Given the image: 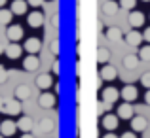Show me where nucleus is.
Masks as SVG:
<instances>
[{
  "instance_id": "4468645a",
  "label": "nucleus",
  "mask_w": 150,
  "mask_h": 138,
  "mask_svg": "<svg viewBox=\"0 0 150 138\" xmlns=\"http://www.w3.org/2000/svg\"><path fill=\"white\" fill-rule=\"evenodd\" d=\"M4 53H6V57L8 59H17V57H21V53H23V47L17 44V42H11L10 46L4 49Z\"/></svg>"
},
{
  "instance_id": "b1692460",
  "label": "nucleus",
  "mask_w": 150,
  "mask_h": 138,
  "mask_svg": "<svg viewBox=\"0 0 150 138\" xmlns=\"http://www.w3.org/2000/svg\"><path fill=\"white\" fill-rule=\"evenodd\" d=\"M97 61H99L101 64H106V62L110 61V51L106 49V47H99V49H97Z\"/></svg>"
},
{
  "instance_id": "ea45409f",
  "label": "nucleus",
  "mask_w": 150,
  "mask_h": 138,
  "mask_svg": "<svg viewBox=\"0 0 150 138\" xmlns=\"http://www.w3.org/2000/svg\"><path fill=\"white\" fill-rule=\"evenodd\" d=\"M4 4H6V0H0V8H4Z\"/></svg>"
},
{
  "instance_id": "c85d7f7f",
  "label": "nucleus",
  "mask_w": 150,
  "mask_h": 138,
  "mask_svg": "<svg viewBox=\"0 0 150 138\" xmlns=\"http://www.w3.org/2000/svg\"><path fill=\"white\" fill-rule=\"evenodd\" d=\"M141 83H143V87L150 89V72H144L143 76H141Z\"/></svg>"
},
{
  "instance_id": "5701e85b",
  "label": "nucleus",
  "mask_w": 150,
  "mask_h": 138,
  "mask_svg": "<svg viewBox=\"0 0 150 138\" xmlns=\"http://www.w3.org/2000/svg\"><path fill=\"white\" fill-rule=\"evenodd\" d=\"M139 66V55H125L124 57V68H127V70H133V68H137Z\"/></svg>"
},
{
  "instance_id": "bb28decb",
  "label": "nucleus",
  "mask_w": 150,
  "mask_h": 138,
  "mask_svg": "<svg viewBox=\"0 0 150 138\" xmlns=\"http://www.w3.org/2000/svg\"><path fill=\"white\" fill-rule=\"evenodd\" d=\"M139 59L141 61H150V46H144L139 49Z\"/></svg>"
},
{
  "instance_id": "393cba45",
  "label": "nucleus",
  "mask_w": 150,
  "mask_h": 138,
  "mask_svg": "<svg viewBox=\"0 0 150 138\" xmlns=\"http://www.w3.org/2000/svg\"><path fill=\"white\" fill-rule=\"evenodd\" d=\"M11 17H13V11H11V10H4V8H0V25H10Z\"/></svg>"
},
{
  "instance_id": "72a5a7b5",
  "label": "nucleus",
  "mask_w": 150,
  "mask_h": 138,
  "mask_svg": "<svg viewBox=\"0 0 150 138\" xmlns=\"http://www.w3.org/2000/svg\"><path fill=\"white\" fill-rule=\"evenodd\" d=\"M120 138H137V136H135V132H124Z\"/></svg>"
},
{
  "instance_id": "6ab92c4d",
  "label": "nucleus",
  "mask_w": 150,
  "mask_h": 138,
  "mask_svg": "<svg viewBox=\"0 0 150 138\" xmlns=\"http://www.w3.org/2000/svg\"><path fill=\"white\" fill-rule=\"evenodd\" d=\"M33 117H19V121H17V129H19V131H21V132H30V131H33Z\"/></svg>"
},
{
  "instance_id": "f3484780",
  "label": "nucleus",
  "mask_w": 150,
  "mask_h": 138,
  "mask_svg": "<svg viewBox=\"0 0 150 138\" xmlns=\"http://www.w3.org/2000/svg\"><path fill=\"white\" fill-rule=\"evenodd\" d=\"M143 40H144V38H143V34H141L139 30H131V32L125 34V42H127L129 46H133V47H137Z\"/></svg>"
},
{
  "instance_id": "2eb2a0df",
  "label": "nucleus",
  "mask_w": 150,
  "mask_h": 138,
  "mask_svg": "<svg viewBox=\"0 0 150 138\" xmlns=\"http://www.w3.org/2000/svg\"><path fill=\"white\" fill-rule=\"evenodd\" d=\"M27 23H29L33 29H38V27H42V23H44V15H42L40 11H30V13L27 15Z\"/></svg>"
},
{
  "instance_id": "20e7f679",
  "label": "nucleus",
  "mask_w": 150,
  "mask_h": 138,
  "mask_svg": "<svg viewBox=\"0 0 150 138\" xmlns=\"http://www.w3.org/2000/svg\"><path fill=\"white\" fill-rule=\"evenodd\" d=\"M118 98H120V91L114 87H105L101 93V100L106 102V104H112V102H116Z\"/></svg>"
},
{
  "instance_id": "f8f14e48",
  "label": "nucleus",
  "mask_w": 150,
  "mask_h": 138,
  "mask_svg": "<svg viewBox=\"0 0 150 138\" xmlns=\"http://www.w3.org/2000/svg\"><path fill=\"white\" fill-rule=\"evenodd\" d=\"M23 47H25V51H29L30 55H38L40 49H42V42L38 40V38H29Z\"/></svg>"
},
{
  "instance_id": "f03ea898",
  "label": "nucleus",
  "mask_w": 150,
  "mask_h": 138,
  "mask_svg": "<svg viewBox=\"0 0 150 138\" xmlns=\"http://www.w3.org/2000/svg\"><path fill=\"white\" fill-rule=\"evenodd\" d=\"M2 112L8 113V116H17V113H21V102H19L17 98H13V100H4Z\"/></svg>"
},
{
  "instance_id": "1a4fd4ad",
  "label": "nucleus",
  "mask_w": 150,
  "mask_h": 138,
  "mask_svg": "<svg viewBox=\"0 0 150 138\" xmlns=\"http://www.w3.org/2000/svg\"><path fill=\"white\" fill-rule=\"evenodd\" d=\"M6 36H8V40H10V42H19L23 38V27L10 25V27H8V30H6Z\"/></svg>"
},
{
  "instance_id": "dca6fc26",
  "label": "nucleus",
  "mask_w": 150,
  "mask_h": 138,
  "mask_svg": "<svg viewBox=\"0 0 150 138\" xmlns=\"http://www.w3.org/2000/svg\"><path fill=\"white\" fill-rule=\"evenodd\" d=\"M51 85H53V80H51L50 74H40L36 78V87H40L42 91H48Z\"/></svg>"
},
{
  "instance_id": "473e14b6",
  "label": "nucleus",
  "mask_w": 150,
  "mask_h": 138,
  "mask_svg": "<svg viewBox=\"0 0 150 138\" xmlns=\"http://www.w3.org/2000/svg\"><path fill=\"white\" fill-rule=\"evenodd\" d=\"M143 38H144L146 42H150V27H146V30L143 32Z\"/></svg>"
},
{
  "instance_id": "79ce46f5",
  "label": "nucleus",
  "mask_w": 150,
  "mask_h": 138,
  "mask_svg": "<svg viewBox=\"0 0 150 138\" xmlns=\"http://www.w3.org/2000/svg\"><path fill=\"white\" fill-rule=\"evenodd\" d=\"M2 51H4V47H2V44H0V55H2Z\"/></svg>"
},
{
  "instance_id": "cd10ccee",
  "label": "nucleus",
  "mask_w": 150,
  "mask_h": 138,
  "mask_svg": "<svg viewBox=\"0 0 150 138\" xmlns=\"http://www.w3.org/2000/svg\"><path fill=\"white\" fill-rule=\"evenodd\" d=\"M137 4V0H120V8H124V10H133Z\"/></svg>"
},
{
  "instance_id": "6e6552de",
  "label": "nucleus",
  "mask_w": 150,
  "mask_h": 138,
  "mask_svg": "<svg viewBox=\"0 0 150 138\" xmlns=\"http://www.w3.org/2000/svg\"><path fill=\"white\" fill-rule=\"evenodd\" d=\"M120 97L124 98V102H133L137 97H139V91H137L135 85H125V87L120 91Z\"/></svg>"
},
{
  "instance_id": "412c9836",
  "label": "nucleus",
  "mask_w": 150,
  "mask_h": 138,
  "mask_svg": "<svg viewBox=\"0 0 150 138\" xmlns=\"http://www.w3.org/2000/svg\"><path fill=\"white\" fill-rule=\"evenodd\" d=\"M27 6L29 4L25 0H13L11 2V11H13V15H23V13H27Z\"/></svg>"
},
{
  "instance_id": "37998d69",
  "label": "nucleus",
  "mask_w": 150,
  "mask_h": 138,
  "mask_svg": "<svg viewBox=\"0 0 150 138\" xmlns=\"http://www.w3.org/2000/svg\"><path fill=\"white\" fill-rule=\"evenodd\" d=\"M143 2H150V0H143Z\"/></svg>"
},
{
  "instance_id": "7ed1b4c3",
  "label": "nucleus",
  "mask_w": 150,
  "mask_h": 138,
  "mask_svg": "<svg viewBox=\"0 0 150 138\" xmlns=\"http://www.w3.org/2000/svg\"><path fill=\"white\" fill-rule=\"evenodd\" d=\"M38 104H40V108L51 110L55 106V95L50 91H42V95L38 97Z\"/></svg>"
},
{
  "instance_id": "4be33fe9",
  "label": "nucleus",
  "mask_w": 150,
  "mask_h": 138,
  "mask_svg": "<svg viewBox=\"0 0 150 138\" xmlns=\"http://www.w3.org/2000/svg\"><path fill=\"white\" fill-rule=\"evenodd\" d=\"M105 34H106V38H108L110 42H120L122 38H124V34H122V30L118 29V27H108Z\"/></svg>"
},
{
  "instance_id": "c9c22d12",
  "label": "nucleus",
  "mask_w": 150,
  "mask_h": 138,
  "mask_svg": "<svg viewBox=\"0 0 150 138\" xmlns=\"http://www.w3.org/2000/svg\"><path fill=\"white\" fill-rule=\"evenodd\" d=\"M53 72H55V74H59V61H55V62H53Z\"/></svg>"
},
{
  "instance_id": "aec40b11",
  "label": "nucleus",
  "mask_w": 150,
  "mask_h": 138,
  "mask_svg": "<svg viewBox=\"0 0 150 138\" xmlns=\"http://www.w3.org/2000/svg\"><path fill=\"white\" fill-rule=\"evenodd\" d=\"M120 10V4L114 2V0H106L103 4V13L105 15H116V11Z\"/></svg>"
},
{
  "instance_id": "39448f33",
  "label": "nucleus",
  "mask_w": 150,
  "mask_h": 138,
  "mask_svg": "<svg viewBox=\"0 0 150 138\" xmlns=\"http://www.w3.org/2000/svg\"><path fill=\"white\" fill-rule=\"evenodd\" d=\"M120 119H131L133 116H135V110H133L131 102H122L120 106H118V113H116Z\"/></svg>"
},
{
  "instance_id": "c03bdc74",
  "label": "nucleus",
  "mask_w": 150,
  "mask_h": 138,
  "mask_svg": "<svg viewBox=\"0 0 150 138\" xmlns=\"http://www.w3.org/2000/svg\"><path fill=\"white\" fill-rule=\"evenodd\" d=\"M0 138H6V136H2V134H0Z\"/></svg>"
},
{
  "instance_id": "7c9ffc66",
  "label": "nucleus",
  "mask_w": 150,
  "mask_h": 138,
  "mask_svg": "<svg viewBox=\"0 0 150 138\" xmlns=\"http://www.w3.org/2000/svg\"><path fill=\"white\" fill-rule=\"evenodd\" d=\"M27 4H29V6H33V8H38V6H42V4H44V0H27Z\"/></svg>"
},
{
  "instance_id": "a878e982",
  "label": "nucleus",
  "mask_w": 150,
  "mask_h": 138,
  "mask_svg": "<svg viewBox=\"0 0 150 138\" xmlns=\"http://www.w3.org/2000/svg\"><path fill=\"white\" fill-rule=\"evenodd\" d=\"M53 129H55V123H53L51 117H44V119L40 121V131L42 132H51Z\"/></svg>"
},
{
  "instance_id": "ddd939ff",
  "label": "nucleus",
  "mask_w": 150,
  "mask_h": 138,
  "mask_svg": "<svg viewBox=\"0 0 150 138\" xmlns=\"http://www.w3.org/2000/svg\"><path fill=\"white\" fill-rule=\"evenodd\" d=\"M30 95H33V91H30V87L27 83L17 85L15 91H13V97L17 98V100H27V98H30Z\"/></svg>"
},
{
  "instance_id": "2f4dec72",
  "label": "nucleus",
  "mask_w": 150,
  "mask_h": 138,
  "mask_svg": "<svg viewBox=\"0 0 150 138\" xmlns=\"http://www.w3.org/2000/svg\"><path fill=\"white\" fill-rule=\"evenodd\" d=\"M51 53H53V55H59V42L57 40L51 42Z\"/></svg>"
},
{
  "instance_id": "c756f323",
  "label": "nucleus",
  "mask_w": 150,
  "mask_h": 138,
  "mask_svg": "<svg viewBox=\"0 0 150 138\" xmlns=\"http://www.w3.org/2000/svg\"><path fill=\"white\" fill-rule=\"evenodd\" d=\"M6 80H8V70L4 68L2 64H0V83H4Z\"/></svg>"
},
{
  "instance_id": "f257e3e1",
  "label": "nucleus",
  "mask_w": 150,
  "mask_h": 138,
  "mask_svg": "<svg viewBox=\"0 0 150 138\" xmlns=\"http://www.w3.org/2000/svg\"><path fill=\"white\" fill-rule=\"evenodd\" d=\"M118 119H120V117L114 116V113H103V117H101L103 129H105V131H108V132L116 131V129H118Z\"/></svg>"
},
{
  "instance_id": "4c0bfd02",
  "label": "nucleus",
  "mask_w": 150,
  "mask_h": 138,
  "mask_svg": "<svg viewBox=\"0 0 150 138\" xmlns=\"http://www.w3.org/2000/svg\"><path fill=\"white\" fill-rule=\"evenodd\" d=\"M51 23H53V27H57V25H59V19L53 17V19H51Z\"/></svg>"
},
{
  "instance_id": "f704fd0d",
  "label": "nucleus",
  "mask_w": 150,
  "mask_h": 138,
  "mask_svg": "<svg viewBox=\"0 0 150 138\" xmlns=\"http://www.w3.org/2000/svg\"><path fill=\"white\" fill-rule=\"evenodd\" d=\"M144 102H146V104L150 106V89L146 91V95H144Z\"/></svg>"
},
{
  "instance_id": "a211bd4d",
  "label": "nucleus",
  "mask_w": 150,
  "mask_h": 138,
  "mask_svg": "<svg viewBox=\"0 0 150 138\" xmlns=\"http://www.w3.org/2000/svg\"><path fill=\"white\" fill-rule=\"evenodd\" d=\"M127 21H129L131 27H143L144 25V13L143 11H131L129 17H127Z\"/></svg>"
},
{
  "instance_id": "e433bc0d",
  "label": "nucleus",
  "mask_w": 150,
  "mask_h": 138,
  "mask_svg": "<svg viewBox=\"0 0 150 138\" xmlns=\"http://www.w3.org/2000/svg\"><path fill=\"white\" fill-rule=\"evenodd\" d=\"M103 138H118L116 134H114V132H106V134L105 136H103Z\"/></svg>"
},
{
  "instance_id": "a19ab883",
  "label": "nucleus",
  "mask_w": 150,
  "mask_h": 138,
  "mask_svg": "<svg viewBox=\"0 0 150 138\" xmlns=\"http://www.w3.org/2000/svg\"><path fill=\"white\" fill-rule=\"evenodd\" d=\"M2 106H4V100H2V97H0V110H2Z\"/></svg>"
},
{
  "instance_id": "58836bf2",
  "label": "nucleus",
  "mask_w": 150,
  "mask_h": 138,
  "mask_svg": "<svg viewBox=\"0 0 150 138\" xmlns=\"http://www.w3.org/2000/svg\"><path fill=\"white\" fill-rule=\"evenodd\" d=\"M21 138H34V136H33V134H30V132H25V134H23Z\"/></svg>"
},
{
  "instance_id": "9b49d317",
  "label": "nucleus",
  "mask_w": 150,
  "mask_h": 138,
  "mask_svg": "<svg viewBox=\"0 0 150 138\" xmlns=\"http://www.w3.org/2000/svg\"><path fill=\"white\" fill-rule=\"evenodd\" d=\"M99 72H101V80H105V81H114L118 78L116 68L110 66V64H103V68L99 70Z\"/></svg>"
},
{
  "instance_id": "0eeeda50",
  "label": "nucleus",
  "mask_w": 150,
  "mask_h": 138,
  "mask_svg": "<svg viewBox=\"0 0 150 138\" xmlns=\"http://www.w3.org/2000/svg\"><path fill=\"white\" fill-rule=\"evenodd\" d=\"M38 66H40V59H38L36 55H30L29 53V57L23 59V68H25L27 72H36Z\"/></svg>"
},
{
  "instance_id": "9d476101",
  "label": "nucleus",
  "mask_w": 150,
  "mask_h": 138,
  "mask_svg": "<svg viewBox=\"0 0 150 138\" xmlns=\"http://www.w3.org/2000/svg\"><path fill=\"white\" fill-rule=\"evenodd\" d=\"M17 131V123H13L11 119H6L0 123V134L2 136H13Z\"/></svg>"
},
{
  "instance_id": "423d86ee",
  "label": "nucleus",
  "mask_w": 150,
  "mask_h": 138,
  "mask_svg": "<svg viewBox=\"0 0 150 138\" xmlns=\"http://www.w3.org/2000/svg\"><path fill=\"white\" fill-rule=\"evenodd\" d=\"M146 127H148V119L146 117H143V116H133L131 117V131L133 132H144L146 131Z\"/></svg>"
}]
</instances>
